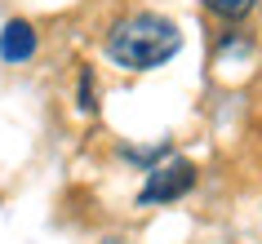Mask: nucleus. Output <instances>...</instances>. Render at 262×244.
<instances>
[{
    "mask_svg": "<svg viewBox=\"0 0 262 244\" xmlns=\"http://www.w3.org/2000/svg\"><path fill=\"white\" fill-rule=\"evenodd\" d=\"M191 187H195V164L173 160L165 169H151L147 173V187L138 191V200L142 204H169V200H182Z\"/></svg>",
    "mask_w": 262,
    "mask_h": 244,
    "instance_id": "obj_2",
    "label": "nucleus"
},
{
    "mask_svg": "<svg viewBox=\"0 0 262 244\" xmlns=\"http://www.w3.org/2000/svg\"><path fill=\"white\" fill-rule=\"evenodd\" d=\"M98 102H94V76H89V71H84L80 76V111H94Z\"/></svg>",
    "mask_w": 262,
    "mask_h": 244,
    "instance_id": "obj_5",
    "label": "nucleus"
},
{
    "mask_svg": "<svg viewBox=\"0 0 262 244\" xmlns=\"http://www.w3.org/2000/svg\"><path fill=\"white\" fill-rule=\"evenodd\" d=\"M102 244H120V240H102Z\"/></svg>",
    "mask_w": 262,
    "mask_h": 244,
    "instance_id": "obj_6",
    "label": "nucleus"
},
{
    "mask_svg": "<svg viewBox=\"0 0 262 244\" xmlns=\"http://www.w3.org/2000/svg\"><path fill=\"white\" fill-rule=\"evenodd\" d=\"M182 49V31L160 14H134L107 36V58L124 71H151Z\"/></svg>",
    "mask_w": 262,
    "mask_h": 244,
    "instance_id": "obj_1",
    "label": "nucleus"
},
{
    "mask_svg": "<svg viewBox=\"0 0 262 244\" xmlns=\"http://www.w3.org/2000/svg\"><path fill=\"white\" fill-rule=\"evenodd\" d=\"M258 0H205V9L209 14H218V18H227V23H235V18H245L249 9H253Z\"/></svg>",
    "mask_w": 262,
    "mask_h": 244,
    "instance_id": "obj_4",
    "label": "nucleus"
},
{
    "mask_svg": "<svg viewBox=\"0 0 262 244\" xmlns=\"http://www.w3.org/2000/svg\"><path fill=\"white\" fill-rule=\"evenodd\" d=\"M31 54H36V31H31V23H23V18L5 23V31H0V58L5 62H27Z\"/></svg>",
    "mask_w": 262,
    "mask_h": 244,
    "instance_id": "obj_3",
    "label": "nucleus"
}]
</instances>
